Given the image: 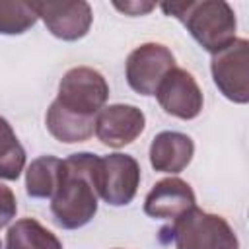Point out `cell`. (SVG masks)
Masks as SVG:
<instances>
[{
  "instance_id": "cell-1",
  "label": "cell",
  "mask_w": 249,
  "mask_h": 249,
  "mask_svg": "<svg viewBox=\"0 0 249 249\" xmlns=\"http://www.w3.org/2000/svg\"><path fill=\"white\" fill-rule=\"evenodd\" d=\"M99 156L89 152L72 154L62 160L58 187L51 196V212L56 226L78 230L97 212L95 165Z\"/></svg>"
},
{
  "instance_id": "cell-2",
  "label": "cell",
  "mask_w": 249,
  "mask_h": 249,
  "mask_svg": "<svg viewBox=\"0 0 249 249\" xmlns=\"http://www.w3.org/2000/svg\"><path fill=\"white\" fill-rule=\"evenodd\" d=\"M160 8L177 18L195 41L208 53H218L235 39V14L224 0H187V2H163Z\"/></svg>"
},
{
  "instance_id": "cell-3",
  "label": "cell",
  "mask_w": 249,
  "mask_h": 249,
  "mask_svg": "<svg viewBox=\"0 0 249 249\" xmlns=\"http://www.w3.org/2000/svg\"><path fill=\"white\" fill-rule=\"evenodd\" d=\"M175 249H239V241L226 218L196 206L173 220Z\"/></svg>"
},
{
  "instance_id": "cell-4",
  "label": "cell",
  "mask_w": 249,
  "mask_h": 249,
  "mask_svg": "<svg viewBox=\"0 0 249 249\" xmlns=\"http://www.w3.org/2000/svg\"><path fill=\"white\" fill-rule=\"evenodd\" d=\"M107 97L109 86L105 78L93 68L76 66L62 76L54 101L70 113L95 119V115L103 109Z\"/></svg>"
},
{
  "instance_id": "cell-5",
  "label": "cell",
  "mask_w": 249,
  "mask_h": 249,
  "mask_svg": "<svg viewBox=\"0 0 249 249\" xmlns=\"http://www.w3.org/2000/svg\"><path fill=\"white\" fill-rule=\"evenodd\" d=\"M140 185V165L132 156L109 154L97 160L95 191L111 206L128 204Z\"/></svg>"
},
{
  "instance_id": "cell-6",
  "label": "cell",
  "mask_w": 249,
  "mask_h": 249,
  "mask_svg": "<svg viewBox=\"0 0 249 249\" xmlns=\"http://www.w3.org/2000/svg\"><path fill=\"white\" fill-rule=\"evenodd\" d=\"M212 78L218 89L233 103L249 101V43L233 39L228 47L212 54Z\"/></svg>"
},
{
  "instance_id": "cell-7",
  "label": "cell",
  "mask_w": 249,
  "mask_h": 249,
  "mask_svg": "<svg viewBox=\"0 0 249 249\" xmlns=\"http://www.w3.org/2000/svg\"><path fill=\"white\" fill-rule=\"evenodd\" d=\"M175 68V56L160 43H144L126 58V82L140 95H154L163 76Z\"/></svg>"
},
{
  "instance_id": "cell-8",
  "label": "cell",
  "mask_w": 249,
  "mask_h": 249,
  "mask_svg": "<svg viewBox=\"0 0 249 249\" xmlns=\"http://www.w3.org/2000/svg\"><path fill=\"white\" fill-rule=\"evenodd\" d=\"M158 103L167 115L189 121L202 111V91L196 80L183 68H171L160 82L156 93Z\"/></svg>"
},
{
  "instance_id": "cell-9",
  "label": "cell",
  "mask_w": 249,
  "mask_h": 249,
  "mask_svg": "<svg viewBox=\"0 0 249 249\" xmlns=\"http://www.w3.org/2000/svg\"><path fill=\"white\" fill-rule=\"evenodd\" d=\"M37 18H41L47 29L62 41L82 39L91 25V6L84 0L78 2H29Z\"/></svg>"
},
{
  "instance_id": "cell-10",
  "label": "cell",
  "mask_w": 249,
  "mask_h": 249,
  "mask_svg": "<svg viewBox=\"0 0 249 249\" xmlns=\"http://www.w3.org/2000/svg\"><path fill=\"white\" fill-rule=\"evenodd\" d=\"M146 117L134 105L115 103L103 107L95 117V136L109 148H123L134 142L144 130Z\"/></svg>"
},
{
  "instance_id": "cell-11",
  "label": "cell",
  "mask_w": 249,
  "mask_h": 249,
  "mask_svg": "<svg viewBox=\"0 0 249 249\" xmlns=\"http://www.w3.org/2000/svg\"><path fill=\"white\" fill-rule=\"evenodd\" d=\"M195 193L191 185L179 177H167L158 181L146 195L144 212L158 220H175L195 204Z\"/></svg>"
},
{
  "instance_id": "cell-12",
  "label": "cell",
  "mask_w": 249,
  "mask_h": 249,
  "mask_svg": "<svg viewBox=\"0 0 249 249\" xmlns=\"http://www.w3.org/2000/svg\"><path fill=\"white\" fill-rule=\"evenodd\" d=\"M195 144L183 132L163 130L156 134L150 146V163L161 173H181L193 160Z\"/></svg>"
},
{
  "instance_id": "cell-13",
  "label": "cell",
  "mask_w": 249,
  "mask_h": 249,
  "mask_svg": "<svg viewBox=\"0 0 249 249\" xmlns=\"http://www.w3.org/2000/svg\"><path fill=\"white\" fill-rule=\"evenodd\" d=\"M93 126H95L93 117H82V115L70 113L64 107H60L56 101H53L47 111L49 132L64 144H76V142L88 140L93 134Z\"/></svg>"
},
{
  "instance_id": "cell-14",
  "label": "cell",
  "mask_w": 249,
  "mask_h": 249,
  "mask_svg": "<svg viewBox=\"0 0 249 249\" xmlns=\"http://www.w3.org/2000/svg\"><path fill=\"white\" fill-rule=\"evenodd\" d=\"M6 249H62V243L37 220L21 218L8 230Z\"/></svg>"
},
{
  "instance_id": "cell-15",
  "label": "cell",
  "mask_w": 249,
  "mask_h": 249,
  "mask_svg": "<svg viewBox=\"0 0 249 249\" xmlns=\"http://www.w3.org/2000/svg\"><path fill=\"white\" fill-rule=\"evenodd\" d=\"M62 160L54 156H41L33 160L25 171V191L33 198H51L58 187Z\"/></svg>"
},
{
  "instance_id": "cell-16",
  "label": "cell",
  "mask_w": 249,
  "mask_h": 249,
  "mask_svg": "<svg viewBox=\"0 0 249 249\" xmlns=\"http://www.w3.org/2000/svg\"><path fill=\"white\" fill-rule=\"evenodd\" d=\"M25 165V150L19 144L10 123L0 117V179L14 181Z\"/></svg>"
},
{
  "instance_id": "cell-17",
  "label": "cell",
  "mask_w": 249,
  "mask_h": 249,
  "mask_svg": "<svg viewBox=\"0 0 249 249\" xmlns=\"http://www.w3.org/2000/svg\"><path fill=\"white\" fill-rule=\"evenodd\" d=\"M37 14L29 2H6L0 0V33L19 35L33 27Z\"/></svg>"
},
{
  "instance_id": "cell-18",
  "label": "cell",
  "mask_w": 249,
  "mask_h": 249,
  "mask_svg": "<svg viewBox=\"0 0 249 249\" xmlns=\"http://www.w3.org/2000/svg\"><path fill=\"white\" fill-rule=\"evenodd\" d=\"M16 210H18V204L12 189L0 183V228L6 226L16 216Z\"/></svg>"
},
{
  "instance_id": "cell-19",
  "label": "cell",
  "mask_w": 249,
  "mask_h": 249,
  "mask_svg": "<svg viewBox=\"0 0 249 249\" xmlns=\"http://www.w3.org/2000/svg\"><path fill=\"white\" fill-rule=\"evenodd\" d=\"M113 6L124 14H128V16H142V14H148L150 10L156 8V4H152V2H124V4L115 2Z\"/></svg>"
}]
</instances>
